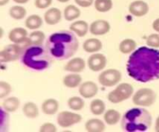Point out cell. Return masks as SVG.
<instances>
[{"label": "cell", "mask_w": 159, "mask_h": 132, "mask_svg": "<svg viewBox=\"0 0 159 132\" xmlns=\"http://www.w3.org/2000/svg\"><path fill=\"white\" fill-rule=\"evenodd\" d=\"M85 128L89 132H102L106 130V124L101 120L93 118L85 123Z\"/></svg>", "instance_id": "obj_20"}, {"label": "cell", "mask_w": 159, "mask_h": 132, "mask_svg": "<svg viewBox=\"0 0 159 132\" xmlns=\"http://www.w3.org/2000/svg\"><path fill=\"white\" fill-rule=\"evenodd\" d=\"M122 79L121 72L115 68H110L103 71L99 75L98 80L104 87H112L117 85Z\"/></svg>", "instance_id": "obj_8"}, {"label": "cell", "mask_w": 159, "mask_h": 132, "mask_svg": "<svg viewBox=\"0 0 159 132\" xmlns=\"http://www.w3.org/2000/svg\"><path fill=\"white\" fill-rule=\"evenodd\" d=\"M9 112L1 107V131L7 130L9 126Z\"/></svg>", "instance_id": "obj_35"}, {"label": "cell", "mask_w": 159, "mask_h": 132, "mask_svg": "<svg viewBox=\"0 0 159 132\" xmlns=\"http://www.w3.org/2000/svg\"><path fill=\"white\" fill-rule=\"evenodd\" d=\"M9 13L12 19L20 20L25 18L26 15V10L21 6H13L9 9Z\"/></svg>", "instance_id": "obj_29"}, {"label": "cell", "mask_w": 159, "mask_h": 132, "mask_svg": "<svg viewBox=\"0 0 159 132\" xmlns=\"http://www.w3.org/2000/svg\"><path fill=\"white\" fill-rule=\"evenodd\" d=\"M158 33H159V32H158Z\"/></svg>", "instance_id": "obj_44"}, {"label": "cell", "mask_w": 159, "mask_h": 132, "mask_svg": "<svg viewBox=\"0 0 159 132\" xmlns=\"http://www.w3.org/2000/svg\"><path fill=\"white\" fill-rule=\"evenodd\" d=\"M9 2V0H0V6H5V5L7 4Z\"/></svg>", "instance_id": "obj_42"}, {"label": "cell", "mask_w": 159, "mask_h": 132, "mask_svg": "<svg viewBox=\"0 0 159 132\" xmlns=\"http://www.w3.org/2000/svg\"><path fill=\"white\" fill-rule=\"evenodd\" d=\"M129 75L140 82L159 79V51L153 48L141 47L129 57L127 64Z\"/></svg>", "instance_id": "obj_1"}, {"label": "cell", "mask_w": 159, "mask_h": 132, "mask_svg": "<svg viewBox=\"0 0 159 132\" xmlns=\"http://www.w3.org/2000/svg\"><path fill=\"white\" fill-rule=\"evenodd\" d=\"M61 11L60 9L57 8H51L45 12L43 19L47 24L53 26L57 24L61 21Z\"/></svg>", "instance_id": "obj_16"}, {"label": "cell", "mask_w": 159, "mask_h": 132, "mask_svg": "<svg viewBox=\"0 0 159 132\" xmlns=\"http://www.w3.org/2000/svg\"><path fill=\"white\" fill-rule=\"evenodd\" d=\"M110 30V24L104 20H98L93 22L89 26V31L93 35L102 36Z\"/></svg>", "instance_id": "obj_12"}, {"label": "cell", "mask_w": 159, "mask_h": 132, "mask_svg": "<svg viewBox=\"0 0 159 132\" xmlns=\"http://www.w3.org/2000/svg\"><path fill=\"white\" fill-rule=\"evenodd\" d=\"M82 120V116L79 113L70 111H61L57 116V122L60 127L67 128L76 124H79Z\"/></svg>", "instance_id": "obj_9"}, {"label": "cell", "mask_w": 159, "mask_h": 132, "mask_svg": "<svg viewBox=\"0 0 159 132\" xmlns=\"http://www.w3.org/2000/svg\"><path fill=\"white\" fill-rule=\"evenodd\" d=\"M54 59L64 61L72 57L79 47V42L71 30H59L51 34L45 43Z\"/></svg>", "instance_id": "obj_2"}, {"label": "cell", "mask_w": 159, "mask_h": 132, "mask_svg": "<svg viewBox=\"0 0 159 132\" xmlns=\"http://www.w3.org/2000/svg\"><path fill=\"white\" fill-rule=\"evenodd\" d=\"M31 44L32 43L28 37V38L23 43H12L7 45L0 51V61L2 63H8L18 60L22 56L24 50Z\"/></svg>", "instance_id": "obj_5"}, {"label": "cell", "mask_w": 159, "mask_h": 132, "mask_svg": "<svg viewBox=\"0 0 159 132\" xmlns=\"http://www.w3.org/2000/svg\"><path fill=\"white\" fill-rule=\"evenodd\" d=\"M29 38L30 40L31 43L35 45L42 44L44 41L45 34L43 31L34 30L29 35Z\"/></svg>", "instance_id": "obj_32"}, {"label": "cell", "mask_w": 159, "mask_h": 132, "mask_svg": "<svg viewBox=\"0 0 159 132\" xmlns=\"http://www.w3.org/2000/svg\"><path fill=\"white\" fill-rule=\"evenodd\" d=\"M155 130L159 132V116L157 117L156 122H155Z\"/></svg>", "instance_id": "obj_41"}, {"label": "cell", "mask_w": 159, "mask_h": 132, "mask_svg": "<svg viewBox=\"0 0 159 132\" xmlns=\"http://www.w3.org/2000/svg\"><path fill=\"white\" fill-rule=\"evenodd\" d=\"M152 124V114L144 108H133L126 112L121 119V127L127 132L146 131Z\"/></svg>", "instance_id": "obj_4"}, {"label": "cell", "mask_w": 159, "mask_h": 132, "mask_svg": "<svg viewBox=\"0 0 159 132\" xmlns=\"http://www.w3.org/2000/svg\"><path fill=\"white\" fill-rule=\"evenodd\" d=\"M106 110V104L102 99H93L90 103V111L96 116L102 115Z\"/></svg>", "instance_id": "obj_28"}, {"label": "cell", "mask_w": 159, "mask_h": 132, "mask_svg": "<svg viewBox=\"0 0 159 132\" xmlns=\"http://www.w3.org/2000/svg\"><path fill=\"white\" fill-rule=\"evenodd\" d=\"M68 107L71 110L75 111H79L82 110L85 107V102L83 99L79 96H72L69 98L68 100Z\"/></svg>", "instance_id": "obj_30"}, {"label": "cell", "mask_w": 159, "mask_h": 132, "mask_svg": "<svg viewBox=\"0 0 159 132\" xmlns=\"http://www.w3.org/2000/svg\"><path fill=\"white\" fill-rule=\"evenodd\" d=\"M8 37L12 43H21L28 38V33L24 28L16 27L9 31Z\"/></svg>", "instance_id": "obj_15"}, {"label": "cell", "mask_w": 159, "mask_h": 132, "mask_svg": "<svg viewBox=\"0 0 159 132\" xmlns=\"http://www.w3.org/2000/svg\"><path fill=\"white\" fill-rule=\"evenodd\" d=\"M82 76L79 73H71L65 75L63 79V84L65 86L70 89H74L79 86L82 82Z\"/></svg>", "instance_id": "obj_21"}, {"label": "cell", "mask_w": 159, "mask_h": 132, "mask_svg": "<svg viewBox=\"0 0 159 132\" xmlns=\"http://www.w3.org/2000/svg\"><path fill=\"white\" fill-rule=\"evenodd\" d=\"M85 60L81 57H75V58L71 59L68 61L65 65L64 66V69L67 71L73 73H79L82 72L85 68Z\"/></svg>", "instance_id": "obj_14"}, {"label": "cell", "mask_w": 159, "mask_h": 132, "mask_svg": "<svg viewBox=\"0 0 159 132\" xmlns=\"http://www.w3.org/2000/svg\"><path fill=\"white\" fill-rule=\"evenodd\" d=\"M59 109V102L55 99L50 98L47 99L42 102L41 110L44 114L46 115H54Z\"/></svg>", "instance_id": "obj_17"}, {"label": "cell", "mask_w": 159, "mask_h": 132, "mask_svg": "<svg viewBox=\"0 0 159 132\" xmlns=\"http://www.w3.org/2000/svg\"><path fill=\"white\" fill-rule=\"evenodd\" d=\"M95 8L98 12H107L113 8L112 0H95Z\"/></svg>", "instance_id": "obj_31"}, {"label": "cell", "mask_w": 159, "mask_h": 132, "mask_svg": "<svg viewBox=\"0 0 159 132\" xmlns=\"http://www.w3.org/2000/svg\"><path fill=\"white\" fill-rule=\"evenodd\" d=\"M70 30L74 32L76 35L80 37H85L88 33L89 27L88 23L84 20H78L71 23L69 26Z\"/></svg>", "instance_id": "obj_19"}, {"label": "cell", "mask_w": 159, "mask_h": 132, "mask_svg": "<svg viewBox=\"0 0 159 132\" xmlns=\"http://www.w3.org/2000/svg\"><path fill=\"white\" fill-rule=\"evenodd\" d=\"M12 1L17 4H25V3L28 2L30 0H12Z\"/></svg>", "instance_id": "obj_40"}, {"label": "cell", "mask_w": 159, "mask_h": 132, "mask_svg": "<svg viewBox=\"0 0 159 132\" xmlns=\"http://www.w3.org/2000/svg\"><path fill=\"white\" fill-rule=\"evenodd\" d=\"M53 0H35L34 4L37 9H47L52 4Z\"/></svg>", "instance_id": "obj_37"}, {"label": "cell", "mask_w": 159, "mask_h": 132, "mask_svg": "<svg viewBox=\"0 0 159 132\" xmlns=\"http://www.w3.org/2000/svg\"><path fill=\"white\" fill-rule=\"evenodd\" d=\"M12 91V86L9 82H6L5 81L0 82V98L6 97Z\"/></svg>", "instance_id": "obj_33"}, {"label": "cell", "mask_w": 159, "mask_h": 132, "mask_svg": "<svg viewBox=\"0 0 159 132\" xmlns=\"http://www.w3.org/2000/svg\"><path fill=\"white\" fill-rule=\"evenodd\" d=\"M157 95L153 89L149 88H142L138 89L134 94L132 101L134 104L139 107H151L155 102Z\"/></svg>", "instance_id": "obj_7"}, {"label": "cell", "mask_w": 159, "mask_h": 132, "mask_svg": "<svg viewBox=\"0 0 159 132\" xmlns=\"http://www.w3.org/2000/svg\"><path fill=\"white\" fill-rule=\"evenodd\" d=\"M81 16V11L74 5H68L64 9V17L67 21H73Z\"/></svg>", "instance_id": "obj_23"}, {"label": "cell", "mask_w": 159, "mask_h": 132, "mask_svg": "<svg viewBox=\"0 0 159 132\" xmlns=\"http://www.w3.org/2000/svg\"><path fill=\"white\" fill-rule=\"evenodd\" d=\"M128 9L131 15L137 17H141L148 12L149 6L147 2L142 0H136L130 3Z\"/></svg>", "instance_id": "obj_13"}, {"label": "cell", "mask_w": 159, "mask_h": 132, "mask_svg": "<svg viewBox=\"0 0 159 132\" xmlns=\"http://www.w3.org/2000/svg\"><path fill=\"white\" fill-rule=\"evenodd\" d=\"M84 51L87 53H97L102 48V43L101 40L97 38H89L85 40L82 44Z\"/></svg>", "instance_id": "obj_18"}, {"label": "cell", "mask_w": 159, "mask_h": 132, "mask_svg": "<svg viewBox=\"0 0 159 132\" xmlns=\"http://www.w3.org/2000/svg\"><path fill=\"white\" fill-rule=\"evenodd\" d=\"M147 45L150 48H159V34H152L147 37L146 40Z\"/></svg>", "instance_id": "obj_34"}, {"label": "cell", "mask_w": 159, "mask_h": 132, "mask_svg": "<svg viewBox=\"0 0 159 132\" xmlns=\"http://www.w3.org/2000/svg\"><path fill=\"white\" fill-rule=\"evenodd\" d=\"M152 27L157 32H159V18L156 19L155 21L153 22V24H152Z\"/></svg>", "instance_id": "obj_39"}, {"label": "cell", "mask_w": 159, "mask_h": 132, "mask_svg": "<svg viewBox=\"0 0 159 132\" xmlns=\"http://www.w3.org/2000/svg\"><path fill=\"white\" fill-rule=\"evenodd\" d=\"M88 67L91 71L94 72L102 71L106 68L107 59L106 56L99 53H93L88 59Z\"/></svg>", "instance_id": "obj_10"}, {"label": "cell", "mask_w": 159, "mask_h": 132, "mask_svg": "<svg viewBox=\"0 0 159 132\" xmlns=\"http://www.w3.org/2000/svg\"><path fill=\"white\" fill-rule=\"evenodd\" d=\"M120 116L121 114L120 112L114 109H110L104 113L103 118L106 124H109V125H115L119 122Z\"/></svg>", "instance_id": "obj_27"}, {"label": "cell", "mask_w": 159, "mask_h": 132, "mask_svg": "<svg viewBox=\"0 0 159 132\" xmlns=\"http://www.w3.org/2000/svg\"><path fill=\"white\" fill-rule=\"evenodd\" d=\"M57 1L60 2H62V3H65V2H68L70 1V0H57Z\"/></svg>", "instance_id": "obj_43"}, {"label": "cell", "mask_w": 159, "mask_h": 132, "mask_svg": "<svg viewBox=\"0 0 159 132\" xmlns=\"http://www.w3.org/2000/svg\"><path fill=\"white\" fill-rule=\"evenodd\" d=\"M20 99L16 97V96H11V97L6 98L2 102V107L9 113H13V112L16 111L19 107H20Z\"/></svg>", "instance_id": "obj_22"}, {"label": "cell", "mask_w": 159, "mask_h": 132, "mask_svg": "<svg viewBox=\"0 0 159 132\" xmlns=\"http://www.w3.org/2000/svg\"><path fill=\"white\" fill-rule=\"evenodd\" d=\"M137 48V43L133 39H124L119 45V50L122 54H127L134 52Z\"/></svg>", "instance_id": "obj_26"}, {"label": "cell", "mask_w": 159, "mask_h": 132, "mask_svg": "<svg viewBox=\"0 0 159 132\" xmlns=\"http://www.w3.org/2000/svg\"><path fill=\"white\" fill-rule=\"evenodd\" d=\"M133 93L134 87L130 84L124 82L119 84L115 89L110 92L107 98L110 102L116 104L128 99L131 97Z\"/></svg>", "instance_id": "obj_6"}, {"label": "cell", "mask_w": 159, "mask_h": 132, "mask_svg": "<svg viewBox=\"0 0 159 132\" xmlns=\"http://www.w3.org/2000/svg\"><path fill=\"white\" fill-rule=\"evenodd\" d=\"M23 113L27 118L34 119L39 116V110L37 104L33 102H27L23 105Z\"/></svg>", "instance_id": "obj_25"}, {"label": "cell", "mask_w": 159, "mask_h": 132, "mask_svg": "<svg viewBox=\"0 0 159 132\" xmlns=\"http://www.w3.org/2000/svg\"><path fill=\"white\" fill-rule=\"evenodd\" d=\"M51 56L46 46L31 44L26 48L21 56V61L28 68L35 71L47 69L53 63Z\"/></svg>", "instance_id": "obj_3"}, {"label": "cell", "mask_w": 159, "mask_h": 132, "mask_svg": "<svg viewBox=\"0 0 159 132\" xmlns=\"http://www.w3.org/2000/svg\"><path fill=\"white\" fill-rule=\"evenodd\" d=\"M93 1L94 0H75V2L81 7L87 8L93 4Z\"/></svg>", "instance_id": "obj_38"}, {"label": "cell", "mask_w": 159, "mask_h": 132, "mask_svg": "<svg viewBox=\"0 0 159 132\" xmlns=\"http://www.w3.org/2000/svg\"><path fill=\"white\" fill-rule=\"evenodd\" d=\"M99 91V87L92 81H86V82L81 83L79 85V93L81 96L85 99H90L96 96Z\"/></svg>", "instance_id": "obj_11"}, {"label": "cell", "mask_w": 159, "mask_h": 132, "mask_svg": "<svg viewBox=\"0 0 159 132\" xmlns=\"http://www.w3.org/2000/svg\"><path fill=\"white\" fill-rule=\"evenodd\" d=\"M40 132H56L57 130V127L52 123H44L40 126L39 129Z\"/></svg>", "instance_id": "obj_36"}, {"label": "cell", "mask_w": 159, "mask_h": 132, "mask_svg": "<svg viewBox=\"0 0 159 132\" xmlns=\"http://www.w3.org/2000/svg\"><path fill=\"white\" fill-rule=\"evenodd\" d=\"M42 24H43V20L40 16L37 14L30 16L25 20V26L27 29L33 30L39 29Z\"/></svg>", "instance_id": "obj_24"}]
</instances>
